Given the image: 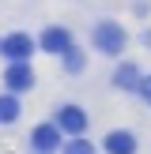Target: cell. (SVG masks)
I'll use <instances>...</instances> for the list:
<instances>
[{"instance_id":"obj_3","label":"cell","mask_w":151,"mask_h":154,"mask_svg":"<svg viewBox=\"0 0 151 154\" xmlns=\"http://www.w3.org/2000/svg\"><path fill=\"white\" fill-rule=\"evenodd\" d=\"M57 128L68 135H83V128H87V117H83L79 105H64V109L57 113Z\"/></svg>"},{"instance_id":"obj_5","label":"cell","mask_w":151,"mask_h":154,"mask_svg":"<svg viewBox=\"0 0 151 154\" xmlns=\"http://www.w3.org/2000/svg\"><path fill=\"white\" fill-rule=\"evenodd\" d=\"M68 49H72V34L64 26L42 30V53H68Z\"/></svg>"},{"instance_id":"obj_1","label":"cell","mask_w":151,"mask_h":154,"mask_svg":"<svg viewBox=\"0 0 151 154\" xmlns=\"http://www.w3.org/2000/svg\"><path fill=\"white\" fill-rule=\"evenodd\" d=\"M95 45L106 57H117V53L125 49V30H121L117 23H98L95 26Z\"/></svg>"},{"instance_id":"obj_7","label":"cell","mask_w":151,"mask_h":154,"mask_svg":"<svg viewBox=\"0 0 151 154\" xmlns=\"http://www.w3.org/2000/svg\"><path fill=\"white\" fill-rule=\"evenodd\" d=\"M102 147L110 150V154H132L136 150V139H132V132H110L102 139Z\"/></svg>"},{"instance_id":"obj_4","label":"cell","mask_w":151,"mask_h":154,"mask_svg":"<svg viewBox=\"0 0 151 154\" xmlns=\"http://www.w3.org/2000/svg\"><path fill=\"white\" fill-rule=\"evenodd\" d=\"M0 53H4L8 60H27L30 53H34V42H30L27 34H8L4 42H0Z\"/></svg>"},{"instance_id":"obj_10","label":"cell","mask_w":151,"mask_h":154,"mask_svg":"<svg viewBox=\"0 0 151 154\" xmlns=\"http://www.w3.org/2000/svg\"><path fill=\"white\" fill-rule=\"evenodd\" d=\"M64 154H95V147H91L87 139H79V135H76V139L64 147Z\"/></svg>"},{"instance_id":"obj_12","label":"cell","mask_w":151,"mask_h":154,"mask_svg":"<svg viewBox=\"0 0 151 154\" xmlns=\"http://www.w3.org/2000/svg\"><path fill=\"white\" fill-rule=\"evenodd\" d=\"M140 94H143V98L151 102V75H147V79H140Z\"/></svg>"},{"instance_id":"obj_8","label":"cell","mask_w":151,"mask_h":154,"mask_svg":"<svg viewBox=\"0 0 151 154\" xmlns=\"http://www.w3.org/2000/svg\"><path fill=\"white\" fill-rule=\"evenodd\" d=\"M140 79H143V75H140L136 64H121L117 72H113V83H117L121 90H140Z\"/></svg>"},{"instance_id":"obj_11","label":"cell","mask_w":151,"mask_h":154,"mask_svg":"<svg viewBox=\"0 0 151 154\" xmlns=\"http://www.w3.org/2000/svg\"><path fill=\"white\" fill-rule=\"evenodd\" d=\"M64 68H68V72H79V68H83V57H79V49H76V45L64 53Z\"/></svg>"},{"instance_id":"obj_9","label":"cell","mask_w":151,"mask_h":154,"mask_svg":"<svg viewBox=\"0 0 151 154\" xmlns=\"http://www.w3.org/2000/svg\"><path fill=\"white\" fill-rule=\"evenodd\" d=\"M15 117H19V102L11 94H0V124H11Z\"/></svg>"},{"instance_id":"obj_2","label":"cell","mask_w":151,"mask_h":154,"mask_svg":"<svg viewBox=\"0 0 151 154\" xmlns=\"http://www.w3.org/2000/svg\"><path fill=\"white\" fill-rule=\"evenodd\" d=\"M4 83H8V94H19V90H30L34 87V72H30L27 60H11L4 72Z\"/></svg>"},{"instance_id":"obj_6","label":"cell","mask_w":151,"mask_h":154,"mask_svg":"<svg viewBox=\"0 0 151 154\" xmlns=\"http://www.w3.org/2000/svg\"><path fill=\"white\" fill-rule=\"evenodd\" d=\"M30 143H34V150L49 154V150L60 143V128H57V124H38V128H34V135H30Z\"/></svg>"}]
</instances>
